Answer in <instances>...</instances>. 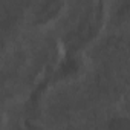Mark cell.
I'll return each mask as SVG.
<instances>
[{"instance_id":"obj_1","label":"cell","mask_w":130,"mask_h":130,"mask_svg":"<svg viewBox=\"0 0 130 130\" xmlns=\"http://www.w3.org/2000/svg\"><path fill=\"white\" fill-rule=\"evenodd\" d=\"M63 5H64V0H43V3L38 6L35 12V22L38 25H44L51 22L60 14Z\"/></svg>"}]
</instances>
